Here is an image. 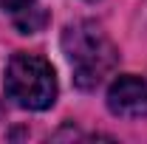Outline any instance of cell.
<instances>
[{
	"label": "cell",
	"instance_id": "obj_1",
	"mask_svg": "<svg viewBox=\"0 0 147 144\" xmlns=\"http://www.w3.org/2000/svg\"><path fill=\"white\" fill-rule=\"evenodd\" d=\"M62 51L74 68V82L82 90L102 85V79L113 71L119 51L110 42V37L91 20L74 23L62 34Z\"/></svg>",
	"mask_w": 147,
	"mask_h": 144
},
{
	"label": "cell",
	"instance_id": "obj_2",
	"mask_svg": "<svg viewBox=\"0 0 147 144\" xmlns=\"http://www.w3.org/2000/svg\"><path fill=\"white\" fill-rule=\"evenodd\" d=\"M6 96L26 110H45L57 99V76L51 62L37 54H14L3 76Z\"/></svg>",
	"mask_w": 147,
	"mask_h": 144
},
{
	"label": "cell",
	"instance_id": "obj_3",
	"mask_svg": "<svg viewBox=\"0 0 147 144\" xmlns=\"http://www.w3.org/2000/svg\"><path fill=\"white\" fill-rule=\"evenodd\" d=\"M108 108L122 119H144L147 116V82L136 73L116 76L108 88Z\"/></svg>",
	"mask_w": 147,
	"mask_h": 144
},
{
	"label": "cell",
	"instance_id": "obj_4",
	"mask_svg": "<svg viewBox=\"0 0 147 144\" xmlns=\"http://www.w3.org/2000/svg\"><path fill=\"white\" fill-rule=\"evenodd\" d=\"M14 26H17L23 34H34V31H40L45 26V11L37 3H31V6H26L23 11L14 14Z\"/></svg>",
	"mask_w": 147,
	"mask_h": 144
},
{
	"label": "cell",
	"instance_id": "obj_5",
	"mask_svg": "<svg viewBox=\"0 0 147 144\" xmlns=\"http://www.w3.org/2000/svg\"><path fill=\"white\" fill-rule=\"evenodd\" d=\"M34 0H0V9L3 11H9V14H17V11H23L26 6H31Z\"/></svg>",
	"mask_w": 147,
	"mask_h": 144
}]
</instances>
